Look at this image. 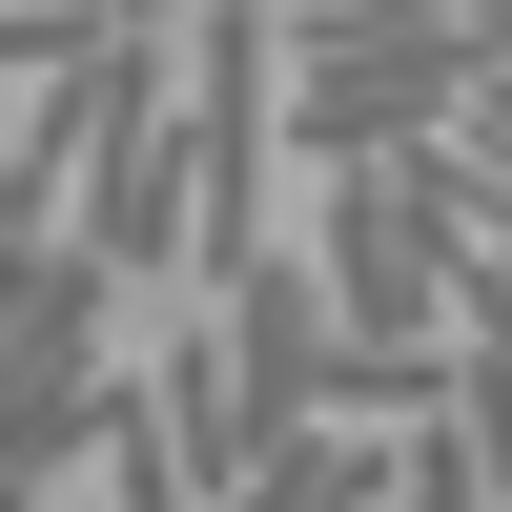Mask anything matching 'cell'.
<instances>
[{"label": "cell", "instance_id": "cell-1", "mask_svg": "<svg viewBox=\"0 0 512 512\" xmlns=\"http://www.w3.org/2000/svg\"><path fill=\"white\" fill-rule=\"evenodd\" d=\"M472 21H431V0H390V21H369V0H308V21H267V144L308 164H390V144H431L451 103H472Z\"/></svg>", "mask_w": 512, "mask_h": 512}, {"label": "cell", "instance_id": "cell-2", "mask_svg": "<svg viewBox=\"0 0 512 512\" xmlns=\"http://www.w3.org/2000/svg\"><path fill=\"white\" fill-rule=\"evenodd\" d=\"M451 246H472V205H451V164H431V144H390V164H328V226H308L328 349H369V369L451 349Z\"/></svg>", "mask_w": 512, "mask_h": 512}, {"label": "cell", "instance_id": "cell-3", "mask_svg": "<svg viewBox=\"0 0 512 512\" xmlns=\"http://www.w3.org/2000/svg\"><path fill=\"white\" fill-rule=\"evenodd\" d=\"M82 267H144L185 246V21H103L82 62V205H62Z\"/></svg>", "mask_w": 512, "mask_h": 512}]
</instances>
